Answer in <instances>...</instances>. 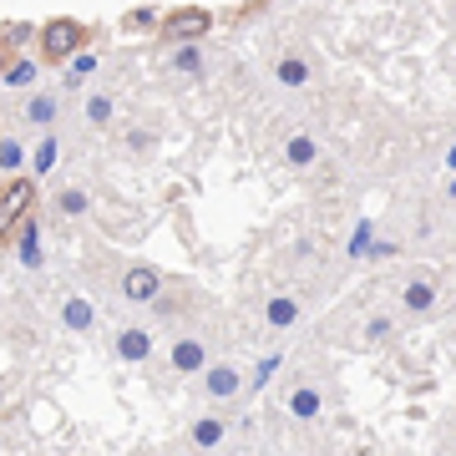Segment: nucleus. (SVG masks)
Wrapping results in <instances>:
<instances>
[{"label": "nucleus", "instance_id": "nucleus-1", "mask_svg": "<svg viewBox=\"0 0 456 456\" xmlns=\"http://www.w3.org/2000/svg\"><path fill=\"white\" fill-rule=\"evenodd\" d=\"M41 66H66L71 56H82V51H92V26L77 16H51L46 26H41Z\"/></svg>", "mask_w": 456, "mask_h": 456}, {"label": "nucleus", "instance_id": "nucleus-2", "mask_svg": "<svg viewBox=\"0 0 456 456\" xmlns=\"http://www.w3.org/2000/svg\"><path fill=\"white\" fill-rule=\"evenodd\" d=\"M218 26V11H208V5H173L163 16V41L167 46H188V41H203V36Z\"/></svg>", "mask_w": 456, "mask_h": 456}, {"label": "nucleus", "instance_id": "nucleus-3", "mask_svg": "<svg viewBox=\"0 0 456 456\" xmlns=\"http://www.w3.org/2000/svg\"><path fill=\"white\" fill-rule=\"evenodd\" d=\"M36 213V178H11L0 188V244L16 239V228Z\"/></svg>", "mask_w": 456, "mask_h": 456}, {"label": "nucleus", "instance_id": "nucleus-4", "mask_svg": "<svg viewBox=\"0 0 456 456\" xmlns=\"http://www.w3.org/2000/svg\"><path fill=\"white\" fill-rule=\"evenodd\" d=\"M158 294H163V274L152 264H127L122 269V299L127 305H158Z\"/></svg>", "mask_w": 456, "mask_h": 456}, {"label": "nucleus", "instance_id": "nucleus-5", "mask_svg": "<svg viewBox=\"0 0 456 456\" xmlns=\"http://www.w3.org/2000/svg\"><path fill=\"white\" fill-rule=\"evenodd\" d=\"M198 380H203V395H208V401H233V395L248 386L244 370H239V365H228V360H213Z\"/></svg>", "mask_w": 456, "mask_h": 456}, {"label": "nucleus", "instance_id": "nucleus-6", "mask_svg": "<svg viewBox=\"0 0 456 456\" xmlns=\"http://www.w3.org/2000/svg\"><path fill=\"white\" fill-rule=\"evenodd\" d=\"M167 365L178 375H203L213 365L208 360V345H203V335H178L173 340V350H167Z\"/></svg>", "mask_w": 456, "mask_h": 456}, {"label": "nucleus", "instance_id": "nucleus-7", "mask_svg": "<svg viewBox=\"0 0 456 456\" xmlns=\"http://www.w3.org/2000/svg\"><path fill=\"white\" fill-rule=\"evenodd\" d=\"M269 71H274V82L284 92H310V82H314V66L299 51H279L274 61H269Z\"/></svg>", "mask_w": 456, "mask_h": 456}, {"label": "nucleus", "instance_id": "nucleus-8", "mask_svg": "<svg viewBox=\"0 0 456 456\" xmlns=\"http://www.w3.org/2000/svg\"><path fill=\"white\" fill-rule=\"evenodd\" d=\"M56 117H61V97H56V92H41V86H36L31 97L20 102V122L36 127V132H51L56 127Z\"/></svg>", "mask_w": 456, "mask_h": 456}, {"label": "nucleus", "instance_id": "nucleus-9", "mask_svg": "<svg viewBox=\"0 0 456 456\" xmlns=\"http://www.w3.org/2000/svg\"><path fill=\"white\" fill-rule=\"evenodd\" d=\"M441 299V284L431 274H411L406 284H401V310L406 314H431Z\"/></svg>", "mask_w": 456, "mask_h": 456}, {"label": "nucleus", "instance_id": "nucleus-10", "mask_svg": "<svg viewBox=\"0 0 456 456\" xmlns=\"http://www.w3.org/2000/svg\"><path fill=\"white\" fill-rule=\"evenodd\" d=\"M112 345H117V360H127V365H142V360L152 355V330H142V325H122Z\"/></svg>", "mask_w": 456, "mask_h": 456}, {"label": "nucleus", "instance_id": "nucleus-11", "mask_svg": "<svg viewBox=\"0 0 456 456\" xmlns=\"http://www.w3.org/2000/svg\"><path fill=\"white\" fill-rule=\"evenodd\" d=\"M284 163H289L294 173H310V167L320 163V142H314V132H289V137H284Z\"/></svg>", "mask_w": 456, "mask_h": 456}, {"label": "nucleus", "instance_id": "nucleus-12", "mask_svg": "<svg viewBox=\"0 0 456 456\" xmlns=\"http://www.w3.org/2000/svg\"><path fill=\"white\" fill-rule=\"evenodd\" d=\"M228 436V421L224 416H198L193 426H188V441H193V452H218Z\"/></svg>", "mask_w": 456, "mask_h": 456}, {"label": "nucleus", "instance_id": "nucleus-13", "mask_svg": "<svg viewBox=\"0 0 456 456\" xmlns=\"http://www.w3.org/2000/svg\"><path fill=\"white\" fill-rule=\"evenodd\" d=\"M16 259L26 264V269H41V259H46V254H41V218H36V213L16 228Z\"/></svg>", "mask_w": 456, "mask_h": 456}, {"label": "nucleus", "instance_id": "nucleus-14", "mask_svg": "<svg viewBox=\"0 0 456 456\" xmlns=\"http://www.w3.org/2000/svg\"><path fill=\"white\" fill-rule=\"evenodd\" d=\"M163 16H167L163 5H132L127 16H122V31L127 36H158L163 31Z\"/></svg>", "mask_w": 456, "mask_h": 456}, {"label": "nucleus", "instance_id": "nucleus-15", "mask_svg": "<svg viewBox=\"0 0 456 456\" xmlns=\"http://www.w3.org/2000/svg\"><path fill=\"white\" fill-rule=\"evenodd\" d=\"M289 416L294 421H320V416H325V401H320V391H314V386H294L289 391Z\"/></svg>", "mask_w": 456, "mask_h": 456}, {"label": "nucleus", "instance_id": "nucleus-16", "mask_svg": "<svg viewBox=\"0 0 456 456\" xmlns=\"http://www.w3.org/2000/svg\"><path fill=\"white\" fill-rule=\"evenodd\" d=\"M20 167H31V152H26V142H20L16 132H5V137H0V173H11V178H26Z\"/></svg>", "mask_w": 456, "mask_h": 456}, {"label": "nucleus", "instance_id": "nucleus-17", "mask_svg": "<svg viewBox=\"0 0 456 456\" xmlns=\"http://www.w3.org/2000/svg\"><path fill=\"white\" fill-rule=\"evenodd\" d=\"M61 325L77 330V335H86V330L97 325V310H92V299H82V294H71L61 305Z\"/></svg>", "mask_w": 456, "mask_h": 456}, {"label": "nucleus", "instance_id": "nucleus-18", "mask_svg": "<svg viewBox=\"0 0 456 456\" xmlns=\"http://www.w3.org/2000/svg\"><path fill=\"white\" fill-rule=\"evenodd\" d=\"M264 320H269V330H289L294 320H299V299H294V294H274V299L264 305Z\"/></svg>", "mask_w": 456, "mask_h": 456}, {"label": "nucleus", "instance_id": "nucleus-19", "mask_svg": "<svg viewBox=\"0 0 456 456\" xmlns=\"http://www.w3.org/2000/svg\"><path fill=\"white\" fill-rule=\"evenodd\" d=\"M173 71H178V77H203V71H208V56H203V46H198V41H188V46H173Z\"/></svg>", "mask_w": 456, "mask_h": 456}, {"label": "nucleus", "instance_id": "nucleus-20", "mask_svg": "<svg viewBox=\"0 0 456 456\" xmlns=\"http://www.w3.org/2000/svg\"><path fill=\"white\" fill-rule=\"evenodd\" d=\"M97 61H102V51H82V56H71V61H66V77H61L66 92H77V86L97 71Z\"/></svg>", "mask_w": 456, "mask_h": 456}, {"label": "nucleus", "instance_id": "nucleus-21", "mask_svg": "<svg viewBox=\"0 0 456 456\" xmlns=\"http://www.w3.org/2000/svg\"><path fill=\"white\" fill-rule=\"evenodd\" d=\"M112 117H117V97L112 92H92V97H86V122H92V127H112Z\"/></svg>", "mask_w": 456, "mask_h": 456}, {"label": "nucleus", "instance_id": "nucleus-22", "mask_svg": "<svg viewBox=\"0 0 456 456\" xmlns=\"http://www.w3.org/2000/svg\"><path fill=\"white\" fill-rule=\"evenodd\" d=\"M0 82L11 86V92H26V86H36V56H16V61H11V71H5Z\"/></svg>", "mask_w": 456, "mask_h": 456}, {"label": "nucleus", "instance_id": "nucleus-23", "mask_svg": "<svg viewBox=\"0 0 456 456\" xmlns=\"http://www.w3.org/2000/svg\"><path fill=\"white\" fill-rule=\"evenodd\" d=\"M51 167H56V132H41V142H36V152H31V173L46 178Z\"/></svg>", "mask_w": 456, "mask_h": 456}, {"label": "nucleus", "instance_id": "nucleus-24", "mask_svg": "<svg viewBox=\"0 0 456 456\" xmlns=\"http://www.w3.org/2000/svg\"><path fill=\"white\" fill-rule=\"evenodd\" d=\"M86 208H92V198H86L82 188H61V193H56V213H66V218H82Z\"/></svg>", "mask_w": 456, "mask_h": 456}, {"label": "nucleus", "instance_id": "nucleus-25", "mask_svg": "<svg viewBox=\"0 0 456 456\" xmlns=\"http://www.w3.org/2000/svg\"><path fill=\"white\" fill-rule=\"evenodd\" d=\"M370 244H375V218H360V228L350 233V248H345V254H350V259H365Z\"/></svg>", "mask_w": 456, "mask_h": 456}, {"label": "nucleus", "instance_id": "nucleus-26", "mask_svg": "<svg viewBox=\"0 0 456 456\" xmlns=\"http://www.w3.org/2000/svg\"><path fill=\"white\" fill-rule=\"evenodd\" d=\"M279 365H284V355H264L259 365H254V375H248V386H254V391H259V386H269Z\"/></svg>", "mask_w": 456, "mask_h": 456}, {"label": "nucleus", "instance_id": "nucleus-27", "mask_svg": "<svg viewBox=\"0 0 456 456\" xmlns=\"http://www.w3.org/2000/svg\"><path fill=\"white\" fill-rule=\"evenodd\" d=\"M0 36H5V41H11V46H31L36 41V26H26V20H11V26H0Z\"/></svg>", "mask_w": 456, "mask_h": 456}, {"label": "nucleus", "instance_id": "nucleus-28", "mask_svg": "<svg viewBox=\"0 0 456 456\" xmlns=\"http://www.w3.org/2000/svg\"><path fill=\"white\" fill-rule=\"evenodd\" d=\"M365 340H370V345L391 340V320H386V314H375V320H365Z\"/></svg>", "mask_w": 456, "mask_h": 456}, {"label": "nucleus", "instance_id": "nucleus-29", "mask_svg": "<svg viewBox=\"0 0 456 456\" xmlns=\"http://www.w3.org/2000/svg\"><path fill=\"white\" fill-rule=\"evenodd\" d=\"M395 254H401V244H391V239H375L365 259H370V264H386V259H395Z\"/></svg>", "mask_w": 456, "mask_h": 456}, {"label": "nucleus", "instance_id": "nucleus-30", "mask_svg": "<svg viewBox=\"0 0 456 456\" xmlns=\"http://www.w3.org/2000/svg\"><path fill=\"white\" fill-rule=\"evenodd\" d=\"M20 51L11 46V41H5V36H0V77H5V71H11V61H16Z\"/></svg>", "mask_w": 456, "mask_h": 456}, {"label": "nucleus", "instance_id": "nucleus-31", "mask_svg": "<svg viewBox=\"0 0 456 456\" xmlns=\"http://www.w3.org/2000/svg\"><path fill=\"white\" fill-rule=\"evenodd\" d=\"M441 167H446V173H456V147L446 152V163H441Z\"/></svg>", "mask_w": 456, "mask_h": 456}, {"label": "nucleus", "instance_id": "nucleus-32", "mask_svg": "<svg viewBox=\"0 0 456 456\" xmlns=\"http://www.w3.org/2000/svg\"><path fill=\"white\" fill-rule=\"evenodd\" d=\"M213 456H233V452H213Z\"/></svg>", "mask_w": 456, "mask_h": 456}, {"label": "nucleus", "instance_id": "nucleus-33", "mask_svg": "<svg viewBox=\"0 0 456 456\" xmlns=\"http://www.w3.org/2000/svg\"><path fill=\"white\" fill-rule=\"evenodd\" d=\"M310 456H320V452H310Z\"/></svg>", "mask_w": 456, "mask_h": 456}]
</instances>
